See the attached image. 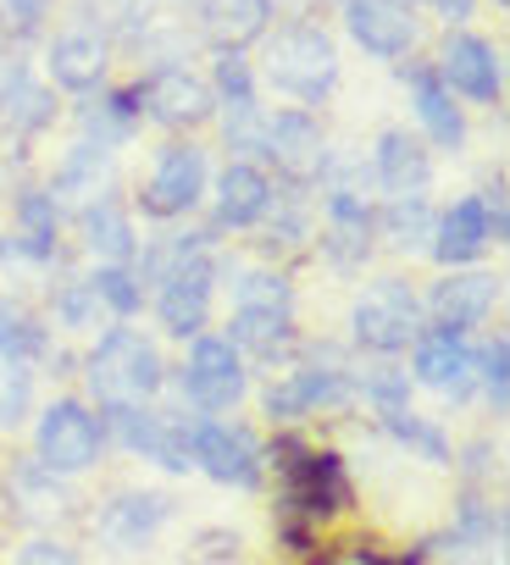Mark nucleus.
<instances>
[{
    "instance_id": "34",
    "label": "nucleus",
    "mask_w": 510,
    "mask_h": 565,
    "mask_svg": "<svg viewBox=\"0 0 510 565\" xmlns=\"http://www.w3.org/2000/svg\"><path fill=\"white\" fill-rule=\"evenodd\" d=\"M95 295H100V306L111 311V317H139V306H145V289H139V277L128 271V266H100L95 271Z\"/></svg>"
},
{
    "instance_id": "14",
    "label": "nucleus",
    "mask_w": 510,
    "mask_h": 565,
    "mask_svg": "<svg viewBox=\"0 0 510 565\" xmlns=\"http://www.w3.org/2000/svg\"><path fill=\"white\" fill-rule=\"evenodd\" d=\"M139 100H145V111H150L161 128H200V122L216 111L211 89H205L194 73H183V67H161V73H150L145 89H139Z\"/></svg>"
},
{
    "instance_id": "23",
    "label": "nucleus",
    "mask_w": 510,
    "mask_h": 565,
    "mask_svg": "<svg viewBox=\"0 0 510 565\" xmlns=\"http://www.w3.org/2000/svg\"><path fill=\"white\" fill-rule=\"evenodd\" d=\"M488 244V211H482V200H455L438 222H433V260H444V266H460V260H471L477 249Z\"/></svg>"
},
{
    "instance_id": "29",
    "label": "nucleus",
    "mask_w": 510,
    "mask_h": 565,
    "mask_svg": "<svg viewBox=\"0 0 510 565\" xmlns=\"http://www.w3.org/2000/svg\"><path fill=\"white\" fill-rule=\"evenodd\" d=\"M12 244L29 260H51V249H56V200L45 189H29L18 200V238Z\"/></svg>"
},
{
    "instance_id": "30",
    "label": "nucleus",
    "mask_w": 510,
    "mask_h": 565,
    "mask_svg": "<svg viewBox=\"0 0 510 565\" xmlns=\"http://www.w3.org/2000/svg\"><path fill=\"white\" fill-rule=\"evenodd\" d=\"M51 350V339H45V328H40V317L29 311V306H18V300H0V361H40Z\"/></svg>"
},
{
    "instance_id": "12",
    "label": "nucleus",
    "mask_w": 510,
    "mask_h": 565,
    "mask_svg": "<svg viewBox=\"0 0 510 565\" xmlns=\"http://www.w3.org/2000/svg\"><path fill=\"white\" fill-rule=\"evenodd\" d=\"M211 100H222V134H227V145L233 150H262V106H255V78H249V67H244V56H233V51H222V62H216V95Z\"/></svg>"
},
{
    "instance_id": "37",
    "label": "nucleus",
    "mask_w": 510,
    "mask_h": 565,
    "mask_svg": "<svg viewBox=\"0 0 510 565\" xmlns=\"http://www.w3.org/2000/svg\"><path fill=\"white\" fill-rule=\"evenodd\" d=\"M34 405V377L23 361H0V427H18Z\"/></svg>"
},
{
    "instance_id": "19",
    "label": "nucleus",
    "mask_w": 510,
    "mask_h": 565,
    "mask_svg": "<svg viewBox=\"0 0 510 565\" xmlns=\"http://www.w3.org/2000/svg\"><path fill=\"white\" fill-rule=\"evenodd\" d=\"M273 23V0H200V29L216 51H244L267 34Z\"/></svg>"
},
{
    "instance_id": "42",
    "label": "nucleus",
    "mask_w": 510,
    "mask_h": 565,
    "mask_svg": "<svg viewBox=\"0 0 510 565\" xmlns=\"http://www.w3.org/2000/svg\"><path fill=\"white\" fill-rule=\"evenodd\" d=\"M0 7H7V12H12L23 29H34V23H40L51 7H56V0H0Z\"/></svg>"
},
{
    "instance_id": "45",
    "label": "nucleus",
    "mask_w": 510,
    "mask_h": 565,
    "mask_svg": "<svg viewBox=\"0 0 510 565\" xmlns=\"http://www.w3.org/2000/svg\"><path fill=\"white\" fill-rule=\"evenodd\" d=\"M499 7H504V0H499Z\"/></svg>"
},
{
    "instance_id": "28",
    "label": "nucleus",
    "mask_w": 510,
    "mask_h": 565,
    "mask_svg": "<svg viewBox=\"0 0 510 565\" xmlns=\"http://www.w3.org/2000/svg\"><path fill=\"white\" fill-rule=\"evenodd\" d=\"M227 344H233V350H255L262 361H278V355H289V344H295V317H255V311H233Z\"/></svg>"
},
{
    "instance_id": "1",
    "label": "nucleus",
    "mask_w": 510,
    "mask_h": 565,
    "mask_svg": "<svg viewBox=\"0 0 510 565\" xmlns=\"http://www.w3.org/2000/svg\"><path fill=\"white\" fill-rule=\"evenodd\" d=\"M167 366L156 355V344L134 328H111L95 355H89V388L106 411H123V405H150L156 388H161Z\"/></svg>"
},
{
    "instance_id": "13",
    "label": "nucleus",
    "mask_w": 510,
    "mask_h": 565,
    "mask_svg": "<svg viewBox=\"0 0 510 565\" xmlns=\"http://www.w3.org/2000/svg\"><path fill=\"white\" fill-rule=\"evenodd\" d=\"M493 300H499V277H488V271H449L438 289L427 295L422 311L438 322V333H466V328H477L493 311Z\"/></svg>"
},
{
    "instance_id": "27",
    "label": "nucleus",
    "mask_w": 510,
    "mask_h": 565,
    "mask_svg": "<svg viewBox=\"0 0 510 565\" xmlns=\"http://www.w3.org/2000/svg\"><path fill=\"white\" fill-rule=\"evenodd\" d=\"M411 89H416V117H422L427 139L455 150V145L466 139V117H460V106L449 100L444 78H433V73H416V78H411Z\"/></svg>"
},
{
    "instance_id": "4",
    "label": "nucleus",
    "mask_w": 510,
    "mask_h": 565,
    "mask_svg": "<svg viewBox=\"0 0 510 565\" xmlns=\"http://www.w3.org/2000/svg\"><path fill=\"white\" fill-rule=\"evenodd\" d=\"M422 300L405 289V282H372V289L355 300V311H350V322H355V344H366V350H378V355H394V350H405V344H416L422 339Z\"/></svg>"
},
{
    "instance_id": "17",
    "label": "nucleus",
    "mask_w": 510,
    "mask_h": 565,
    "mask_svg": "<svg viewBox=\"0 0 510 565\" xmlns=\"http://www.w3.org/2000/svg\"><path fill=\"white\" fill-rule=\"evenodd\" d=\"M322 249H328L339 266H361V260H366V249H372V205H366V194H361V189L333 183V194H328Z\"/></svg>"
},
{
    "instance_id": "46",
    "label": "nucleus",
    "mask_w": 510,
    "mask_h": 565,
    "mask_svg": "<svg viewBox=\"0 0 510 565\" xmlns=\"http://www.w3.org/2000/svg\"><path fill=\"white\" fill-rule=\"evenodd\" d=\"M405 7H411V0H405Z\"/></svg>"
},
{
    "instance_id": "36",
    "label": "nucleus",
    "mask_w": 510,
    "mask_h": 565,
    "mask_svg": "<svg viewBox=\"0 0 510 565\" xmlns=\"http://www.w3.org/2000/svg\"><path fill=\"white\" fill-rule=\"evenodd\" d=\"M51 111H56V106H51V89H40L34 78H23L7 100H0V117H7L12 128H23V134L45 128V122H51Z\"/></svg>"
},
{
    "instance_id": "26",
    "label": "nucleus",
    "mask_w": 510,
    "mask_h": 565,
    "mask_svg": "<svg viewBox=\"0 0 510 565\" xmlns=\"http://www.w3.org/2000/svg\"><path fill=\"white\" fill-rule=\"evenodd\" d=\"M433 205L422 194H394L383 205V216H372V233H383L394 249H427L433 244Z\"/></svg>"
},
{
    "instance_id": "18",
    "label": "nucleus",
    "mask_w": 510,
    "mask_h": 565,
    "mask_svg": "<svg viewBox=\"0 0 510 565\" xmlns=\"http://www.w3.org/2000/svg\"><path fill=\"white\" fill-rule=\"evenodd\" d=\"M355 394V377L344 366H306V372H289V383L267 388V416H311L317 405H339Z\"/></svg>"
},
{
    "instance_id": "41",
    "label": "nucleus",
    "mask_w": 510,
    "mask_h": 565,
    "mask_svg": "<svg viewBox=\"0 0 510 565\" xmlns=\"http://www.w3.org/2000/svg\"><path fill=\"white\" fill-rule=\"evenodd\" d=\"M18 565H78V559H73L67 543H56V537H34V543L18 554Z\"/></svg>"
},
{
    "instance_id": "31",
    "label": "nucleus",
    "mask_w": 510,
    "mask_h": 565,
    "mask_svg": "<svg viewBox=\"0 0 510 565\" xmlns=\"http://www.w3.org/2000/svg\"><path fill=\"white\" fill-rule=\"evenodd\" d=\"M233 311H255V317H295V295L278 271H244L233 282Z\"/></svg>"
},
{
    "instance_id": "40",
    "label": "nucleus",
    "mask_w": 510,
    "mask_h": 565,
    "mask_svg": "<svg viewBox=\"0 0 510 565\" xmlns=\"http://www.w3.org/2000/svg\"><path fill=\"white\" fill-rule=\"evenodd\" d=\"M477 383H482L488 399L504 411V383H510V344H504V339H493V344L477 355Z\"/></svg>"
},
{
    "instance_id": "6",
    "label": "nucleus",
    "mask_w": 510,
    "mask_h": 565,
    "mask_svg": "<svg viewBox=\"0 0 510 565\" xmlns=\"http://www.w3.org/2000/svg\"><path fill=\"white\" fill-rule=\"evenodd\" d=\"M278 455H284L278 466L289 477V510H300V515L317 521V515H333V510L350 504V482H344L339 455H317V449H306L295 438H284Z\"/></svg>"
},
{
    "instance_id": "11",
    "label": "nucleus",
    "mask_w": 510,
    "mask_h": 565,
    "mask_svg": "<svg viewBox=\"0 0 510 565\" xmlns=\"http://www.w3.org/2000/svg\"><path fill=\"white\" fill-rule=\"evenodd\" d=\"M344 29L372 56H405L416 45V18L405 0H344Z\"/></svg>"
},
{
    "instance_id": "9",
    "label": "nucleus",
    "mask_w": 510,
    "mask_h": 565,
    "mask_svg": "<svg viewBox=\"0 0 510 565\" xmlns=\"http://www.w3.org/2000/svg\"><path fill=\"white\" fill-rule=\"evenodd\" d=\"M183 394L200 411H227L244 399V355L227 339H194L183 366Z\"/></svg>"
},
{
    "instance_id": "22",
    "label": "nucleus",
    "mask_w": 510,
    "mask_h": 565,
    "mask_svg": "<svg viewBox=\"0 0 510 565\" xmlns=\"http://www.w3.org/2000/svg\"><path fill=\"white\" fill-rule=\"evenodd\" d=\"M51 78H56L62 89H73V95L100 89V78H106V40L89 34V29L62 34V40L51 45Z\"/></svg>"
},
{
    "instance_id": "44",
    "label": "nucleus",
    "mask_w": 510,
    "mask_h": 565,
    "mask_svg": "<svg viewBox=\"0 0 510 565\" xmlns=\"http://www.w3.org/2000/svg\"><path fill=\"white\" fill-rule=\"evenodd\" d=\"M361 565H422V559H416V554H411V559H383V554H372V548H366V554H361Z\"/></svg>"
},
{
    "instance_id": "16",
    "label": "nucleus",
    "mask_w": 510,
    "mask_h": 565,
    "mask_svg": "<svg viewBox=\"0 0 510 565\" xmlns=\"http://www.w3.org/2000/svg\"><path fill=\"white\" fill-rule=\"evenodd\" d=\"M438 78H444V89H460L466 100H499V89H504L499 56H493V45L477 40V34H455V40L444 45Z\"/></svg>"
},
{
    "instance_id": "2",
    "label": "nucleus",
    "mask_w": 510,
    "mask_h": 565,
    "mask_svg": "<svg viewBox=\"0 0 510 565\" xmlns=\"http://www.w3.org/2000/svg\"><path fill=\"white\" fill-rule=\"evenodd\" d=\"M267 78L273 89L295 95V100H322L333 84H339V51L322 29L311 23H295L284 34H273V51H267Z\"/></svg>"
},
{
    "instance_id": "25",
    "label": "nucleus",
    "mask_w": 510,
    "mask_h": 565,
    "mask_svg": "<svg viewBox=\"0 0 510 565\" xmlns=\"http://www.w3.org/2000/svg\"><path fill=\"white\" fill-rule=\"evenodd\" d=\"M84 244L106 266H128V255H134V222H128V211L117 200H106V194L89 200L84 205Z\"/></svg>"
},
{
    "instance_id": "5",
    "label": "nucleus",
    "mask_w": 510,
    "mask_h": 565,
    "mask_svg": "<svg viewBox=\"0 0 510 565\" xmlns=\"http://www.w3.org/2000/svg\"><path fill=\"white\" fill-rule=\"evenodd\" d=\"M40 466L56 471V477H78L100 460V416L84 411L78 399H56L40 411Z\"/></svg>"
},
{
    "instance_id": "33",
    "label": "nucleus",
    "mask_w": 510,
    "mask_h": 565,
    "mask_svg": "<svg viewBox=\"0 0 510 565\" xmlns=\"http://www.w3.org/2000/svg\"><path fill=\"white\" fill-rule=\"evenodd\" d=\"M383 427H389V438H394V444L416 449L427 466H449V438H444L433 422H422V416H411V411H389V416H383Z\"/></svg>"
},
{
    "instance_id": "3",
    "label": "nucleus",
    "mask_w": 510,
    "mask_h": 565,
    "mask_svg": "<svg viewBox=\"0 0 510 565\" xmlns=\"http://www.w3.org/2000/svg\"><path fill=\"white\" fill-rule=\"evenodd\" d=\"M211 295H216V255L211 244L205 249H189L156 289V317L172 339H200L205 317H211Z\"/></svg>"
},
{
    "instance_id": "24",
    "label": "nucleus",
    "mask_w": 510,
    "mask_h": 565,
    "mask_svg": "<svg viewBox=\"0 0 510 565\" xmlns=\"http://www.w3.org/2000/svg\"><path fill=\"white\" fill-rule=\"evenodd\" d=\"M161 521H167V499H161V493H117V499L100 510V532H106V543H117V548H139Z\"/></svg>"
},
{
    "instance_id": "43",
    "label": "nucleus",
    "mask_w": 510,
    "mask_h": 565,
    "mask_svg": "<svg viewBox=\"0 0 510 565\" xmlns=\"http://www.w3.org/2000/svg\"><path fill=\"white\" fill-rule=\"evenodd\" d=\"M433 7L449 18V23H466L471 18V7H477V0H433Z\"/></svg>"
},
{
    "instance_id": "7",
    "label": "nucleus",
    "mask_w": 510,
    "mask_h": 565,
    "mask_svg": "<svg viewBox=\"0 0 510 565\" xmlns=\"http://www.w3.org/2000/svg\"><path fill=\"white\" fill-rule=\"evenodd\" d=\"M189 460L211 482H227V488H255L262 482V444H255L244 427H227V422H200L194 444H189Z\"/></svg>"
},
{
    "instance_id": "39",
    "label": "nucleus",
    "mask_w": 510,
    "mask_h": 565,
    "mask_svg": "<svg viewBox=\"0 0 510 565\" xmlns=\"http://www.w3.org/2000/svg\"><path fill=\"white\" fill-rule=\"evenodd\" d=\"M355 388L378 405V416H389V411H405V399H411V388H405V372H366V377H355Z\"/></svg>"
},
{
    "instance_id": "38",
    "label": "nucleus",
    "mask_w": 510,
    "mask_h": 565,
    "mask_svg": "<svg viewBox=\"0 0 510 565\" xmlns=\"http://www.w3.org/2000/svg\"><path fill=\"white\" fill-rule=\"evenodd\" d=\"M100 295H95V277H67L62 282V295H56V317L67 328H95L100 322Z\"/></svg>"
},
{
    "instance_id": "8",
    "label": "nucleus",
    "mask_w": 510,
    "mask_h": 565,
    "mask_svg": "<svg viewBox=\"0 0 510 565\" xmlns=\"http://www.w3.org/2000/svg\"><path fill=\"white\" fill-rule=\"evenodd\" d=\"M262 156H273V167L289 178V183H311L322 178L328 167V139L317 128V117L306 111H278L262 122Z\"/></svg>"
},
{
    "instance_id": "10",
    "label": "nucleus",
    "mask_w": 510,
    "mask_h": 565,
    "mask_svg": "<svg viewBox=\"0 0 510 565\" xmlns=\"http://www.w3.org/2000/svg\"><path fill=\"white\" fill-rule=\"evenodd\" d=\"M205 194V150L200 145H167L150 183H145V211L150 216H183Z\"/></svg>"
},
{
    "instance_id": "15",
    "label": "nucleus",
    "mask_w": 510,
    "mask_h": 565,
    "mask_svg": "<svg viewBox=\"0 0 510 565\" xmlns=\"http://www.w3.org/2000/svg\"><path fill=\"white\" fill-rule=\"evenodd\" d=\"M416 383L449 399H466L477 388V350L466 333H427L416 339Z\"/></svg>"
},
{
    "instance_id": "32",
    "label": "nucleus",
    "mask_w": 510,
    "mask_h": 565,
    "mask_svg": "<svg viewBox=\"0 0 510 565\" xmlns=\"http://www.w3.org/2000/svg\"><path fill=\"white\" fill-rule=\"evenodd\" d=\"M100 183H106V150H100V145H89V139H84V145H73V150H67V161H62L56 189L89 205V194H95ZM95 200H100V194H95Z\"/></svg>"
},
{
    "instance_id": "21",
    "label": "nucleus",
    "mask_w": 510,
    "mask_h": 565,
    "mask_svg": "<svg viewBox=\"0 0 510 565\" xmlns=\"http://www.w3.org/2000/svg\"><path fill=\"white\" fill-rule=\"evenodd\" d=\"M427 178H433L427 145H422L416 134H405V128H389V134L378 139V183H383L389 194H422Z\"/></svg>"
},
{
    "instance_id": "20",
    "label": "nucleus",
    "mask_w": 510,
    "mask_h": 565,
    "mask_svg": "<svg viewBox=\"0 0 510 565\" xmlns=\"http://www.w3.org/2000/svg\"><path fill=\"white\" fill-rule=\"evenodd\" d=\"M267 211H273V183L262 167H249V161L222 167V178H216V222L222 227H255Z\"/></svg>"
},
{
    "instance_id": "35",
    "label": "nucleus",
    "mask_w": 510,
    "mask_h": 565,
    "mask_svg": "<svg viewBox=\"0 0 510 565\" xmlns=\"http://www.w3.org/2000/svg\"><path fill=\"white\" fill-rule=\"evenodd\" d=\"M134 128V95H106L95 106H84V134H95V145H117Z\"/></svg>"
}]
</instances>
